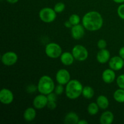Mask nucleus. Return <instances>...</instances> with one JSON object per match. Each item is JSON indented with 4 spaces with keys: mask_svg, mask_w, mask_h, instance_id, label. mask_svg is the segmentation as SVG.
I'll list each match as a JSON object with an SVG mask.
<instances>
[{
    "mask_svg": "<svg viewBox=\"0 0 124 124\" xmlns=\"http://www.w3.org/2000/svg\"><path fill=\"white\" fill-rule=\"evenodd\" d=\"M116 82H117V85L120 88L124 89V74L121 75L117 77Z\"/></svg>",
    "mask_w": 124,
    "mask_h": 124,
    "instance_id": "nucleus-25",
    "label": "nucleus"
},
{
    "mask_svg": "<svg viewBox=\"0 0 124 124\" xmlns=\"http://www.w3.org/2000/svg\"><path fill=\"white\" fill-rule=\"evenodd\" d=\"M82 94L86 99H91L94 96V92L92 87L90 86H85L83 88Z\"/></svg>",
    "mask_w": 124,
    "mask_h": 124,
    "instance_id": "nucleus-21",
    "label": "nucleus"
},
{
    "mask_svg": "<svg viewBox=\"0 0 124 124\" xmlns=\"http://www.w3.org/2000/svg\"><path fill=\"white\" fill-rule=\"evenodd\" d=\"M6 1L10 4H15L18 2L19 0H6Z\"/></svg>",
    "mask_w": 124,
    "mask_h": 124,
    "instance_id": "nucleus-33",
    "label": "nucleus"
},
{
    "mask_svg": "<svg viewBox=\"0 0 124 124\" xmlns=\"http://www.w3.org/2000/svg\"><path fill=\"white\" fill-rule=\"evenodd\" d=\"M48 101L47 96L45 94H41L36 96L33 99V104L35 108L37 109H42L47 106Z\"/></svg>",
    "mask_w": 124,
    "mask_h": 124,
    "instance_id": "nucleus-11",
    "label": "nucleus"
},
{
    "mask_svg": "<svg viewBox=\"0 0 124 124\" xmlns=\"http://www.w3.org/2000/svg\"><path fill=\"white\" fill-rule=\"evenodd\" d=\"M56 12L50 7H45L42 8L39 13L40 19L46 23H52L56 18Z\"/></svg>",
    "mask_w": 124,
    "mask_h": 124,
    "instance_id": "nucleus-4",
    "label": "nucleus"
},
{
    "mask_svg": "<svg viewBox=\"0 0 124 124\" xmlns=\"http://www.w3.org/2000/svg\"><path fill=\"white\" fill-rule=\"evenodd\" d=\"M63 92H64V87H63V85L59 84L58 85L56 86V87L54 88V93L57 95H61L63 93Z\"/></svg>",
    "mask_w": 124,
    "mask_h": 124,
    "instance_id": "nucleus-26",
    "label": "nucleus"
},
{
    "mask_svg": "<svg viewBox=\"0 0 124 124\" xmlns=\"http://www.w3.org/2000/svg\"><path fill=\"white\" fill-rule=\"evenodd\" d=\"M85 27L83 25L77 24V25H73L71 28V36L75 39H80L84 36L85 34Z\"/></svg>",
    "mask_w": 124,
    "mask_h": 124,
    "instance_id": "nucleus-12",
    "label": "nucleus"
},
{
    "mask_svg": "<svg viewBox=\"0 0 124 124\" xmlns=\"http://www.w3.org/2000/svg\"><path fill=\"white\" fill-rule=\"evenodd\" d=\"M79 121V116L75 112L69 113L64 118V123L66 124H76L78 123Z\"/></svg>",
    "mask_w": 124,
    "mask_h": 124,
    "instance_id": "nucleus-17",
    "label": "nucleus"
},
{
    "mask_svg": "<svg viewBox=\"0 0 124 124\" xmlns=\"http://www.w3.org/2000/svg\"><path fill=\"white\" fill-rule=\"evenodd\" d=\"M114 121V115L110 111L103 113L100 117V123L102 124H111Z\"/></svg>",
    "mask_w": 124,
    "mask_h": 124,
    "instance_id": "nucleus-15",
    "label": "nucleus"
},
{
    "mask_svg": "<svg viewBox=\"0 0 124 124\" xmlns=\"http://www.w3.org/2000/svg\"><path fill=\"white\" fill-rule=\"evenodd\" d=\"M96 103L100 108L105 110L108 107L109 101L108 98L104 95H100L97 98Z\"/></svg>",
    "mask_w": 124,
    "mask_h": 124,
    "instance_id": "nucleus-19",
    "label": "nucleus"
},
{
    "mask_svg": "<svg viewBox=\"0 0 124 124\" xmlns=\"http://www.w3.org/2000/svg\"><path fill=\"white\" fill-rule=\"evenodd\" d=\"M54 84L50 76L45 75L40 78L38 84L37 89L41 94L47 95L54 90Z\"/></svg>",
    "mask_w": 124,
    "mask_h": 124,
    "instance_id": "nucleus-3",
    "label": "nucleus"
},
{
    "mask_svg": "<svg viewBox=\"0 0 124 124\" xmlns=\"http://www.w3.org/2000/svg\"><path fill=\"white\" fill-rule=\"evenodd\" d=\"M78 124H88V122L85 120H81V121H79Z\"/></svg>",
    "mask_w": 124,
    "mask_h": 124,
    "instance_id": "nucleus-34",
    "label": "nucleus"
},
{
    "mask_svg": "<svg viewBox=\"0 0 124 124\" xmlns=\"http://www.w3.org/2000/svg\"><path fill=\"white\" fill-rule=\"evenodd\" d=\"M47 56L53 59L59 58L62 54V48L59 44L51 42L46 46L45 49Z\"/></svg>",
    "mask_w": 124,
    "mask_h": 124,
    "instance_id": "nucleus-5",
    "label": "nucleus"
},
{
    "mask_svg": "<svg viewBox=\"0 0 124 124\" xmlns=\"http://www.w3.org/2000/svg\"><path fill=\"white\" fill-rule=\"evenodd\" d=\"M72 54L75 59L84 61L88 58V52L87 48L82 45H76L73 48Z\"/></svg>",
    "mask_w": 124,
    "mask_h": 124,
    "instance_id": "nucleus-6",
    "label": "nucleus"
},
{
    "mask_svg": "<svg viewBox=\"0 0 124 124\" xmlns=\"http://www.w3.org/2000/svg\"><path fill=\"white\" fill-rule=\"evenodd\" d=\"M119 56L124 59V47H122L119 50Z\"/></svg>",
    "mask_w": 124,
    "mask_h": 124,
    "instance_id": "nucleus-32",
    "label": "nucleus"
},
{
    "mask_svg": "<svg viewBox=\"0 0 124 124\" xmlns=\"http://www.w3.org/2000/svg\"><path fill=\"white\" fill-rule=\"evenodd\" d=\"M69 21L73 25H75L79 24L81 19H80L79 16L77 14H73L70 16Z\"/></svg>",
    "mask_w": 124,
    "mask_h": 124,
    "instance_id": "nucleus-23",
    "label": "nucleus"
},
{
    "mask_svg": "<svg viewBox=\"0 0 124 124\" xmlns=\"http://www.w3.org/2000/svg\"><path fill=\"white\" fill-rule=\"evenodd\" d=\"M113 98L116 101L119 103L124 102V89L120 88L115 91L113 94Z\"/></svg>",
    "mask_w": 124,
    "mask_h": 124,
    "instance_id": "nucleus-20",
    "label": "nucleus"
},
{
    "mask_svg": "<svg viewBox=\"0 0 124 124\" xmlns=\"http://www.w3.org/2000/svg\"><path fill=\"white\" fill-rule=\"evenodd\" d=\"M56 102L54 101H48L47 103V107L48 109L51 110H53L56 108Z\"/></svg>",
    "mask_w": 124,
    "mask_h": 124,
    "instance_id": "nucleus-30",
    "label": "nucleus"
},
{
    "mask_svg": "<svg viewBox=\"0 0 124 124\" xmlns=\"http://www.w3.org/2000/svg\"><path fill=\"white\" fill-rule=\"evenodd\" d=\"M64 25H65L67 28H71L73 27V25L71 24V23H70L69 21H66L65 22V23H64Z\"/></svg>",
    "mask_w": 124,
    "mask_h": 124,
    "instance_id": "nucleus-31",
    "label": "nucleus"
},
{
    "mask_svg": "<svg viewBox=\"0 0 124 124\" xmlns=\"http://www.w3.org/2000/svg\"><path fill=\"white\" fill-rule=\"evenodd\" d=\"M18 61V55L15 52H7L1 56L2 64L7 66H12Z\"/></svg>",
    "mask_w": 124,
    "mask_h": 124,
    "instance_id": "nucleus-7",
    "label": "nucleus"
},
{
    "mask_svg": "<svg viewBox=\"0 0 124 124\" xmlns=\"http://www.w3.org/2000/svg\"><path fill=\"white\" fill-rule=\"evenodd\" d=\"M61 61L64 65H70L73 63L74 58L72 53L70 52H64L61 55Z\"/></svg>",
    "mask_w": 124,
    "mask_h": 124,
    "instance_id": "nucleus-16",
    "label": "nucleus"
},
{
    "mask_svg": "<svg viewBox=\"0 0 124 124\" xmlns=\"http://www.w3.org/2000/svg\"></svg>",
    "mask_w": 124,
    "mask_h": 124,
    "instance_id": "nucleus-36",
    "label": "nucleus"
},
{
    "mask_svg": "<svg viewBox=\"0 0 124 124\" xmlns=\"http://www.w3.org/2000/svg\"><path fill=\"white\" fill-rule=\"evenodd\" d=\"M102 78L103 81L105 83H112L116 79V74H115V70H112L111 69H106L102 73Z\"/></svg>",
    "mask_w": 124,
    "mask_h": 124,
    "instance_id": "nucleus-13",
    "label": "nucleus"
},
{
    "mask_svg": "<svg viewBox=\"0 0 124 124\" xmlns=\"http://www.w3.org/2000/svg\"><path fill=\"white\" fill-rule=\"evenodd\" d=\"M14 96L13 93L7 88H2L0 92V101L5 105H8L13 102Z\"/></svg>",
    "mask_w": 124,
    "mask_h": 124,
    "instance_id": "nucleus-9",
    "label": "nucleus"
},
{
    "mask_svg": "<svg viewBox=\"0 0 124 124\" xmlns=\"http://www.w3.org/2000/svg\"><path fill=\"white\" fill-rule=\"evenodd\" d=\"M57 94H56L55 93H49L48 94H47V99H48V101H54V102H56L57 100Z\"/></svg>",
    "mask_w": 124,
    "mask_h": 124,
    "instance_id": "nucleus-28",
    "label": "nucleus"
},
{
    "mask_svg": "<svg viewBox=\"0 0 124 124\" xmlns=\"http://www.w3.org/2000/svg\"><path fill=\"white\" fill-rule=\"evenodd\" d=\"M65 4L62 2H58V3L56 4L53 9L54 10V11H55L56 13H59L62 12L63 11L65 10Z\"/></svg>",
    "mask_w": 124,
    "mask_h": 124,
    "instance_id": "nucleus-24",
    "label": "nucleus"
},
{
    "mask_svg": "<svg viewBox=\"0 0 124 124\" xmlns=\"http://www.w3.org/2000/svg\"><path fill=\"white\" fill-rule=\"evenodd\" d=\"M56 80L58 84L65 85L70 81V74L66 69H62L58 70L56 75Z\"/></svg>",
    "mask_w": 124,
    "mask_h": 124,
    "instance_id": "nucleus-8",
    "label": "nucleus"
},
{
    "mask_svg": "<svg viewBox=\"0 0 124 124\" xmlns=\"http://www.w3.org/2000/svg\"><path fill=\"white\" fill-rule=\"evenodd\" d=\"M98 47L100 49H104V48H105V47H107L106 41L105 39H103L99 40V41L98 42Z\"/></svg>",
    "mask_w": 124,
    "mask_h": 124,
    "instance_id": "nucleus-29",
    "label": "nucleus"
},
{
    "mask_svg": "<svg viewBox=\"0 0 124 124\" xmlns=\"http://www.w3.org/2000/svg\"><path fill=\"white\" fill-rule=\"evenodd\" d=\"M99 106L97 104V103L92 102L88 105L87 107L88 112L91 116H94L96 115L99 111Z\"/></svg>",
    "mask_w": 124,
    "mask_h": 124,
    "instance_id": "nucleus-22",
    "label": "nucleus"
},
{
    "mask_svg": "<svg viewBox=\"0 0 124 124\" xmlns=\"http://www.w3.org/2000/svg\"><path fill=\"white\" fill-rule=\"evenodd\" d=\"M114 2H116V3H119V4H121V3H123L124 2V0H113Z\"/></svg>",
    "mask_w": 124,
    "mask_h": 124,
    "instance_id": "nucleus-35",
    "label": "nucleus"
},
{
    "mask_svg": "<svg viewBox=\"0 0 124 124\" xmlns=\"http://www.w3.org/2000/svg\"><path fill=\"white\" fill-rule=\"evenodd\" d=\"M110 53L107 49H101L98 53L96 56V59L101 64H105L110 61Z\"/></svg>",
    "mask_w": 124,
    "mask_h": 124,
    "instance_id": "nucleus-14",
    "label": "nucleus"
},
{
    "mask_svg": "<svg viewBox=\"0 0 124 124\" xmlns=\"http://www.w3.org/2000/svg\"><path fill=\"white\" fill-rule=\"evenodd\" d=\"M117 14L121 19L124 20V4L119 6L117 8Z\"/></svg>",
    "mask_w": 124,
    "mask_h": 124,
    "instance_id": "nucleus-27",
    "label": "nucleus"
},
{
    "mask_svg": "<svg viewBox=\"0 0 124 124\" xmlns=\"http://www.w3.org/2000/svg\"><path fill=\"white\" fill-rule=\"evenodd\" d=\"M109 66L110 69L115 71L121 70L124 66V61L121 56H113L109 61Z\"/></svg>",
    "mask_w": 124,
    "mask_h": 124,
    "instance_id": "nucleus-10",
    "label": "nucleus"
},
{
    "mask_svg": "<svg viewBox=\"0 0 124 124\" xmlns=\"http://www.w3.org/2000/svg\"><path fill=\"white\" fill-rule=\"evenodd\" d=\"M103 22L101 15L96 11L88 12L82 18V25L89 31H96L101 29Z\"/></svg>",
    "mask_w": 124,
    "mask_h": 124,
    "instance_id": "nucleus-1",
    "label": "nucleus"
},
{
    "mask_svg": "<svg viewBox=\"0 0 124 124\" xmlns=\"http://www.w3.org/2000/svg\"><path fill=\"white\" fill-rule=\"evenodd\" d=\"M36 112L35 109L32 107L27 108L24 113V118L27 122H31L35 119L36 117Z\"/></svg>",
    "mask_w": 124,
    "mask_h": 124,
    "instance_id": "nucleus-18",
    "label": "nucleus"
},
{
    "mask_svg": "<svg viewBox=\"0 0 124 124\" xmlns=\"http://www.w3.org/2000/svg\"><path fill=\"white\" fill-rule=\"evenodd\" d=\"M66 85L65 94L69 99H77L82 94L84 87L79 81L76 79L70 80Z\"/></svg>",
    "mask_w": 124,
    "mask_h": 124,
    "instance_id": "nucleus-2",
    "label": "nucleus"
}]
</instances>
